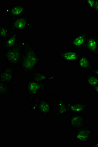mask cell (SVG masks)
<instances>
[{
  "mask_svg": "<svg viewBox=\"0 0 98 147\" xmlns=\"http://www.w3.org/2000/svg\"><path fill=\"white\" fill-rule=\"evenodd\" d=\"M97 66L98 67V53L97 55Z\"/></svg>",
  "mask_w": 98,
  "mask_h": 147,
  "instance_id": "26",
  "label": "cell"
},
{
  "mask_svg": "<svg viewBox=\"0 0 98 147\" xmlns=\"http://www.w3.org/2000/svg\"><path fill=\"white\" fill-rule=\"evenodd\" d=\"M16 69L15 66L7 65L1 71L0 82L11 84L15 78Z\"/></svg>",
  "mask_w": 98,
  "mask_h": 147,
  "instance_id": "13",
  "label": "cell"
},
{
  "mask_svg": "<svg viewBox=\"0 0 98 147\" xmlns=\"http://www.w3.org/2000/svg\"><path fill=\"white\" fill-rule=\"evenodd\" d=\"M42 59L36 46L33 45L30 41L24 49L19 67L22 73L30 77L36 72V69L40 65Z\"/></svg>",
  "mask_w": 98,
  "mask_h": 147,
  "instance_id": "1",
  "label": "cell"
},
{
  "mask_svg": "<svg viewBox=\"0 0 98 147\" xmlns=\"http://www.w3.org/2000/svg\"><path fill=\"white\" fill-rule=\"evenodd\" d=\"M0 38L1 39L5 40L10 36L11 34L10 32V28L7 25L1 26L0 27Z\"/></svg>",
  "mask_w": 98,
  "mask_h": 147,
  "instance_id": "20",
  "label": "cell"
},
{
  "mask_svg": "<svg viewBox=\"0 0 98 147\" xmlns=\"http://www.w3.org/2000/svg\"><path fill=\"white\" fill-rule=\"evenodd\" d=\"M78 68L80 70L84 71L86 73L90 72L94 67V62L88 54L82 53L77 62Z\"/></svg>",
  "mask_w": 98,
  "mask_h": 147,
  "instance_id": "14",
  "label": "cell"
},
{
  "mask_svg": "<svg viewBox=\"0 0 98 147\" xmlns=\"http://www.w3.org/2000/svg\"><path fill=\"white\" fill-rule=\"evenodd\" d=\"M9 27L12 32H20L22 34H25L27 30L31 27L30 16L26 14L21 17L13 19L11 21L6 24Z\"/></svg>",
  "mask_w": 98,
  "mask_h": 147,
  "instance_id": "5",
  "label": "cell"
},
{
  "mask_svg": "<svg viewBox=\"0 0 98 147\" xmlns=\"http://www.w3.org/2000/svg\"><path fill=\"white\" fill-rule=\"evenodd\" d=\"M94 134V130L88 125L75 131L74 140L77 142L87 143L91 140Z\"/></svg>",
  "mask_w": 98,
  "mask_h": 147,
  "instance_id": "10",
  "label": "cell"
},
{
  "mask_svg": "<svg viewBox=\"0 0 98 147\" xmlns=\"http://www.w3.org/2000/svg\"><path fill=\"white\" fill-rule=\"evenodd\" d=\"M70 129L76 131L81 129L87 125V121L83 113L72 114L69 120Z\"/></svg>",
  "mask_w": 98,
  "mask_h": 147,
  "instance_id": "11",
  "label": "cell"
},
{
  "mask_svg": "<svg viewBox=\"0 0 98 147\" xmlns=\"http://www.w3.org/2000/svg\"><path fill=\"white\" fill-rule=\"evenodd\" d=\"M96 0H86L85 4L87 7L92 10L93 7L96 3Z\"/></svg>",
  "mask_w": 98,
  "mask_h": 147,
  "instance_id": "21",
  "label": "cell"
},
{
  "mask_svg": "<svg viewBox=\"0 0 98 147\" xmlns=\"http://www.w3.org/2000/svg\"><path fill=\"white\" fill-rule=\"evenodd\" d=\"M49 84L48 82H37L30 79L27 80L25 91L27 94L28 107L31 108L32 106L36 96L39 95L41 91L46 90Z\"/></svg>",
  "mask_w": 98,
  "mask_h": 147,
  "instance_id": "3",
  "label": "cell"
},
{
  "mask_svg": "<svg viewBox=\"0 0 98 147\" xmlns=\"http://www.w3.org/2000/svg\"><path fill=\"white\" fill-rule=\"evenodd\" d=\"M84 80L86 85L91 89L98 84V77L91 71L86 73Z\"/></svg>",
  "mask_w": 98,
  "mask_h": 147,
  "instance_id": "19",
  "label": "cell"
},
{
  "mask_svg": "<svg viewBox=\"0 0 98 147\" xmlns=\"http://www.w3.org/2000/svg\"><path fill=\"white\" fill-rule=\"evenodd\" d=\"M82 54L81 51L75 49H68L55 53L60 59L66 63L78 62Z\"/></svg>",
  "mask_w": 98,
  "mask_h": 147,
  "instance_id": "7",
  "label": "cell"
},
{
  "mask_svg": "<svg viewBox=\"0 0 98 147\" xmlns=\"http://www.w3.org/2000/svg\"><path fill=\"white\" fill-rule=\"evenodd\" d=\"M29 7L23 3H14L5 11L7 15L12 19L25 15Z\"/></svg>",
  "mask_w": 98,
  "mask_h": 147,
  "instance_id": "9",
  "label": "cell"
},
{
  "mask_svg": "<svg viewBox=\"0 0 98 147\" xmlns=\"http://www.w3.org/2000/svg\"><path fill=\"white\" fill-rule=\"evenodd\" d=\"M89 36L88 31L82 30L74 35L71 39L69 44L74 49L80 51H83L86 41Z\"/></svg>",
  "mask_w": 98,
  "mask_h": 147,
  "instance_id": "8",
  "label": "cell"
},
{
  "mask_svg": "<svg viewBox=\"0 0 98 147\" xmlns=\"http://www.w3.org/2000/svg\"><path fill=\"white\" fill-rule=\"evenodd\" d=\"M83 50L91 55L96 56L98 53V42L95 35H90L86 41Z\"/></svg>",
  "mask_w": 98,
  "mask_h": 147,
  "instance_id": "15",
  "label": "cell"
},
{
  "mask_svg": "<svg viewBox=\"0 0 98 147\" xmlns=\"http://www.w3.org/2000/svg\"><path fill=\"white\" fill-rule=\"evenodd\" d=\"M89 147H98V141L95 142V143H91L90 144Z\"/></svg>",
  "mask_w": 98,
  "mask_h": 147,
  "instance_id": "25",
  "label": "cell"
},
{
  "mask_svg": "<svg viewBox=\"0 0 98 147\" xmlns=\"http://www.w3.org/2000/svg\"><path fill=\"white\" fill-rule=\"evenodd\" d=\"M32 80L37 82H52L55 79V77L46 73L44 71H39L35 72L29 78Z\"/></svg>",
  "mask_w": 98,
  "mask_h": 147,
  "instance_id": "16",
  "label": "cell"
},
{
  "mask_svg": "<svg viewBox=\"0 0 98 147\" xmlns=\"http://www.w3.org/2000/svg\"><path fill=\"white\" fill-rule=\"evenodd\" d=\"M30 42L28 39H21L15 47L9 50H5L3 57L7 62V65L19 66L22 58L25 47Z\"/></svg>",
  "mask_w": 98,
  "mask_h": 147,
  "instance_id": "2",
  "label": "cell"
},
{
  "mask_svg": "<svg viewBox=\"0 0 98 147\" xmlns=\"http://www.w3.org/2000/svg\"><path fill=\"white\" fill-rule=\"evenodd\" d=\"M44 92L48 95L52 96L56 99L55 107L57 109L53 113V115L56 118L59 117L60 115H64L68 114L69 111V102L67 99L58 96L56 94L49 93L48 91H44Z\"/></svg>",
  "mask_w": 98,
  "mask_h": 147,
  "instance_id": "6",
  "label": "cell"
},
{
  "mask_svg": "<svg viewBox=\"0 0 98 147\" xmlns=\"http://www.w3.org/2000/svg\"><path fill=\"white\" fill-rule=\"evenodd\" d=\"M91 90L93 91L94 93L98 97V84L92 88Z\"/></svg>",
  "mask_w": 98,
  "mask_h": 147,
  "instance_id": "23",
  "label": "cell"
},
{
  "mask_svg": "<svg viewBox=\"0 0 98 147\" xmlns=\"http://www.w3.org/2000/svg\"><path fill=\"white\" fill-rule=\"evenodd\" d=\"M90 106L91 103L89 102H82L79 100L69 102L68 114L83 113L90 108Z\"/></svg>",
  "mask_w": 98,
  "mask_h": 147,
  "instance_id": "12",
  "label": "cell"
},
{
  "mask_svg": "<svg viewBox=\"0 0 98 147\" xmlns=\"http://www.w3.org/2000/svg\"><path fill=\"white\" fill-rule=\"evenodd\" d=\"M92 10L96 15H98V0H96V2L93 7Z\"/></svg>",
  "mask_w": 98,
  "mask_h": 147,
  "instance_id": "22",
  "label": "cell"
},
{
  "mask_svg": "<svg viewBox=\"0 0 98 147\" xmlns=\"http://www.w3.org/2000/svg\"><path fill=\"white\" fill-rule=\"evenodd\" d=\"M95 37H96V38L97 40V41L98 42V34H96V35H95Z\"/></svg>",
  "mask_w": 98,
  "mask_h": 147,
  "instance_id": "27",
  "label": "cell"
},
{
  "mask_svg": "<svg viewBox=\"0 0 98 147\" xmlns=\"http://www.w3.org/2000/svg\"><path fill=\"white\" fill-rule=\"evenodd\" d=\"M1 97L4 98L7 100H10L12 98V89L11 84H5V82H0Z\"/></svg>",
  "mask_w": 98,
  "mask_h": 147,
  "instance_id": "18",
  "label": "cell"
},
{
  "mask_svg": "<svg viewBox=\"0 0 98 147\" xmlns=\"http://www.w3.org/2000/svg\"><path fill=\"white\" fill-rule=\"evenodd\" d=\"M91 72H92L93 74H94L95 75L98 77V67H96V66H94L93 69H92Z\"/></svg>",
  "mask_w": 98,
  "mask_h": 147,
  "instance_id": "24",
  "label": "cell"
},
{
  "mask_svg": "<svg viewBox=\"0 0 98 147\" xmlns=\"http://www.w3.org/2000/svg\"><path fill=\"white\" fill-rule=\"evenodd\" d=\"M53 101L51 98H36L30 109L37 110L39 113L43 115L51 116L53 110Z\"/></svg>",
  "mask_w": 98,
  "mask_h": 147,
  "instance_id": "4",
  "label": "cell"
},
{
  "mask_svg": "<svg viewBox=\"0 0 98 147\" xmlns=\"http://www.w3.org/2000/svg\"><path fill=\"white\" fill-rule=\"evenodd\" d=\"M20 40L19 35L16 32H12L10 36L8 38L4 40L2 43L1 47L4 49V50H9L14 48L16 45Z\"/></svg>",
  "mask_w": 98,
  "mask_h": 147,
  "instance_id": "17",
  "label": "cell"
}]
</instances>
